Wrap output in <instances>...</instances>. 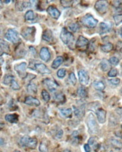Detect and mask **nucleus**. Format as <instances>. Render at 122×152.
I'll use <instances>...</instances> for the list:
<instances>
[{
	"label": "nucleus",
	"mask_w": 122,
	"mask_h": 152,
	"mask_svg": "<svg viewBox=\"0 0 122 152\" xmlns=\"http://www.w3.org/2000/svg\"><path fill=\"white\" fill-rule=\"evenodd\" d=\"M63 61H64V59H63L62 57H61V56H58L54 60V61L52 62V64L51 65V67L52 68H54V69H56L58 67H59L60 65L62 64Z\"/></svg>",
	"instance_id": "obj_22"
},
{
	"label": "nucleus",
	"mask_w": 122,
	"mask_h": 152,
	"mask_svg": "<svg viewBox=\"0 0 122 152\" xmlns=\"http://www.w3.org/2000/svg\"><path fill=\"white\" fill-rule=\"evenodd\" d=\"M95 137H90L89 139V140H88V145H94V143H95Z\"/></svg>",
	"instance_id": "obj_47"
},
{
	"label": "nucleus",
	"mask_w": 122,
	"mask_h": 152,
	"mask_svg": "<svg viewBox=\"0 0 122 152\" xmlns=\"http://www.w3.org/2000/svg\"><path fill=\"white\" fill-rule=\"evenodd\" d=\"M3 3V2H2L1 1H0V10H1L2 9V8H3V3Z\"/></svg>",
	"instance_id": "obj_51"
},
{
	"label": "nucleus",
	"mask_w": 122,
	"mask_h": 152,
	"mask_svg": "<svg viewBox=\"0 0 122 152\" xmlns=\"http://www.w3.org/2000/svg\"><path fill=\"white\" fill-rule=\"evenodd\" d=\"M78 79L79 82L82 86H86L89 82V76L88 72L84 70H80L78 72Z\"/></svg>",
	"instance_id": "obj_10"
},
{
	"label": "nucleus",
	"mask_w": 122,
	"mask_h": 152,
	"mask_svg": "<svg viewBox=\"0 0 122 152\" xmlns=\"http://www.w3.org/2000/svg\"><path fill=\"white\" fill-rule=\"evenodd\" d=\"M44 84L46 86L49 88V90L50 92H54L56 90L57 87L58 86V85L57 83H56V81H54V80L50 78H46L43 81Z\"/></svg>",
	"instance_id": "obj_12"
},
{
	"label": "nucleus",
	"mask_w": 122,
	"mask_h": 152,
	"mask_svg": "<svg viewBox=\"0 0 122 152\" xmlns=\"http://www.w3.org/2000/svg\"><path fill=\"white\" fill-rule=\"evenodd\" d=\"M87 126L89 132L91 134H97L99 131V127L96 118L92 114H90L87 118Z\"/></svg>",
	"instance_id": "obj_5"
},
{
	"label": "nucleus",
	"mask_w": 122,
	"mask_h": 152,
	"mask_svg": "<svg viewBox=\"0 0 122 152\" xmlns=\"http://www.w3.org/2000/svg\"><path fill=\"white\" fill-rule=\"evenodd\" d=\"M27 91H28L29 93L36 94L37 92V87L36 86V84H33V83L29 84L28 85V86H27Z\"/></svg>",
	"instance_id": "obj_32"
},
{
	"label": "nucleus",
	"mask_w": 122,
	"mask_h": 152,
	"mask_svg": "<svg viewBox=\"0 0 122 152\" xmlns=\"http://www.w3.org/2000/svg\"><path fill=\"white\" fill-rule=\"evenodd\" d=\"M36 17V15L34 13V11H32V10H29V11H27L25 15V19L26 21H33Z\"/></svg>",
	"instance_id": "obj_27"
},
{
	"label": "nucleus",
	"mask_w": 122,
	"mask_h": 152,
	"mask_svg": "<svg viewBox=\"0 0 122 152\" xmlns=\"http://www.w3.org/2000/svg\"><path fill=\"white\" fill-rule=\"evenodd\" d=\"M11 52L9 45L5 41L0 40V57L4 54H9Z\"/></svg>",
	"instance_id": "obj_14"
},
{
	"label": "nucleus",
	"mask_w": 122,
	"mask_h": 152,
	"mask_svg": "<svg viewBox=\"0 0 122 152\" xmlns=\"http://www.w3.org/2000/svg\"><path fill=\"white\" fill-rule=\"evenodd\" d=\"M61 41L71 49H73L74 43V37L72 33L69 32L66 28H62L60 35Z\"/></svg>",
	"instance_id": "obj_1"
},
{
	"label": "nucleus",
	"mask_w": 122,
	"mask_h": 152,
	"mask_svg": "<svg viewBox=\"0 0 122 152\" xmlns=\"http://www.w3.org/2000/svg\"><path fill=\"white\" fill-rule=\"evenodd\" d=\"M35 33H36V29L35 27H27L22 30L21 35L26 41L34 42L35 39Z\"/></svg>",
	"instance_id": "obj_4"
},
{
	"label": "nucleus",
	"mask_w": 122,
	"mask_h": 152,
	"mask_svg": "<svg viewBox=\"0 0 122 152\" xmlns=\"http://www.w3.org/2000/svg\"><path fill=\"white\" fill-rule=\"evenodd\" d=\"M101 50L104 53H109L113 50V45L111 43H107L106 44L101 46Z\"/></svg>",
	"instance_id": "obj_25"
},
{
	"label": "nucleus",
	"mask_w": 122,
	"mask_h": 152,
	"mask_svg": "<svg viewBox=\"0 0 122 152\" xmlns=\"http://www.w3.org/2000/svg\"><path fill=\"white\" fill-rule=\"evenodd\" d=\"M108 74L110 77H115L117 75V70L115 68H111L108 72Z\"/></svg>",
	"instance_id": "obj_42"
},
{
	"label": "nucleus",
	"mask_w": 122,
	"mask_h": 152,
	"mask_svg": "<svg viewBox=\"0 0 122 152\" xmlns=\"http://www.w3.org/2000/svg\"><path fill=\"white\" fill-rule=\"evenodd\" d=\"M38 143V141L35 137H30L28 136H24L21 138L19 141V145L24 147H27L30 149H35Z\"/></svg>",
	"instance_id": "obj_3"
},
{
	"label": "nucleus",
	"mask_w": 122,
	"mask_h": 152,
	"mask_svg": "<svg viewBox=\"0 0 122 152\" xmlns=\"http://www.w3.org/2000/svg\"><path fill=\"white\" fill-rule=\"evenodd\" d=\"M29 51H30V52L33 55H37V51H36V49H35V47H29Z\"/></svg>",
	"instance_id": "obj_46"
},
{
	"label": "nucleus",
	"mask_w": 122,
	"mask_h": 152,
	"mask_svg": "<svg viewBox=\"0 0 122 152\" xmlns=\"http://www.w3.org/2000/svg\"><path fill=\"white\" fill-rule=\"evenodd\" d=\"M69 80H70L71 84H72L73 85H75L76 83V76L74 72H71L69 74Z\"/></svg>",
	"instance_id": "obj_40"
},
{
	"label": "nucleus",
	"mask_w": 122,
	"mask_h": 152,
	"mask_svg": "<svg viewBox=\"0 0 122 152\" xmlns=\"http://www.w3.org/2000/svg\"><path fill=\"white\" fill-rule=\"evenodd\" d=\"M5 120H7L9 123H17L19 120V116L16 114H7L5 116Z\"/></svg>",
	"instance_id": "obj_21"
},
{
	"label": "nucleus",
	"mask_w": 122,
	"mask_h": 152,
	"mask_svg": "<svg viewBox=\"0 0 122 152\" xmlns=\"http://www.w3.org/2000/svg\"><path fill=\"white\" fill-rule=\"evenodd\" d=\"M109 7V3L105 0H99L96 2L94 8L96 11L100 14H105L108 11Z\"/></svg>",
	"instance_id": "obj_8"
},
{
	"label": "nucleus",
	"mask_w": 122,
	"mask_h": 152,
	"mask_svg": "<svg viewBox=\"0 0 122 152\" xmlns=\"http://www.w3.org/2000/svg\"><path fill=\"white\" fill-rule=\"evenodd\" d=\"M110 152H113V151H110Z\"/></svg>",
	"instance_id": "obj_55"
},
{
	"label": "nucleus",
	"mask_w": 122,
	"mask_h": 152,
	"mask_svg": "<svg viewBox=\"0 0 122 152\" xmlns=\"http://www.w3.org/2000/svg\"><path fill=\"white\" fill-rule=\"evenodd\" d=\"M84 149L86 152H90V151H91V148H90V145H88V143H86V144L84 145Z\"/></svg>",
	"instance_id": "obj_48"
},
{
	"label": "nucleus",
	"mask_w": 122,
	"mask_h": 152,
	"mask_svg": "<svg viewBox=\"0 0 122 152\" xmlns=\"http://www.w3.org/2000/svg\"><path fill=\"white\" fill-rule=\"evenodd\" d=\"M5 37L7 41H10L13 44H17V43H19L21 41L19 33L17 30L13 29H9L7 31L5 35Z\"/></svg>",
	"instance_id": "obj_7"
},
{
	"label": "nucleus",
	"mask_w": 122,
	"mask_h": 152,
	"mask_svg": "<svg viewBox=\"0 0 122 152\" xmlns=\"http://www.w3.org/2000/svg\"><path fill=\"white\" fill-rule=\"evenodd\" d=\"M29 68L37 71L38 73L42 74H49L51 73V71L48 68L47 66L45 64L41 63V62H30Z\"/></svg>",
	"instance_id": "obj_2"
},
{
	"label": "nucleus",
	"mask_w": 122,
	"mask_h": 152,
	"mask_svg": "<svg viewBox=\"0 0 122 152\" xmlns=\"http://www.w3.org/2000/svg\"><path fill=\"white\" fill-rule=\"evenodd\" d=\"M73 1H64V0H62L60 1V3L64 7H70L72 5Z\"/></svg>",
	"instance_id": "obj_38"
},
{
	"label": "nucleus",
	"mask_w": 122,
	"mask_h": 152,
	"mask_svg": "<svg viewBox=\"0 0 122 152\" xmlns=\"http://www.w3.org/2000/svg\"><path fill=\"white\" fill-rule=\"evenodd\" d=\"M21 3H19V2H17V3H16V8L19 11H23V10H25L27 8L31 7L32 6V3H31V1H21Z\"/></svg>",
	"instance_id": "obj_19"
},
{
	"label": "nucleus",
	"mask_w": 122,
	"mask_h": 152,
	"mask_svg": "<svg viewBox=\"0 0 122 152\" xmlns=\"http://www.w3.org/2000/svg\"><path fill=\"white\" fill-rule=\"evenodd\" d=\"M47 145L46 144V142L45 141H43V142L41 143V144L40 145V147H39V150L41 151V152H45L47 151Z\"/></svg>",
	"instance_id": "obj_41"
},
{
	"label": "nucleus",
	"mask_w": 122,
	"mask_h": 152,
	"mask_svg": "<svg viewBox=\"0 0 122 152\" xmlns=\"http://www.w3.org/2000/svg\"><path fill=\"white\" fill-rule=\"evenodd\" d=\"M92 86H93V87L96 89V90L100 91L104 90L105 88L104 83L102 82V81H98V80L94 81Z\"/></svg>",
	"instance_id": "obj_23"
},
{
	"label": "nucleus",
	"mask_w": 122,
	"mask_h": 152,
	"mask_svg": "<svg viewBox=\"0 0 122 152\" xmlns=\"http://www.w3.org/2000/svg\"><path fill=\"white\" fill-rule=\"evenodd\" d=\"M14 152H21V151H15Z\"/></svg>",
	"instance_id": "obj_53"
},
{
	"label": "nucleus",
	"mask_w": 122,
	"mask_h": 152,
	"mask_svg": "<svg viewBox=\"0 0 122 152\" xmlns=\"http://www.w3.org/2000/svg\"><path fill=\"white\" fill-rule=\"evenodd\" d=\"M14 69L17 72L18 75L21 78H25L27 75L26 69H27V63L25 62H23L21 63L16 64L14 66Z\"/></svg>",
	"instance_id": "obj_9"
},
{
	"label": "nucleus",
	"mask_w": 122,
	"mask_h": 152,
	"mask_svg": "<svg viewBox=\"0 0 122 152\" xmlns=\"http://www.w3.org/2000/svg\"><path fill=\"white\" fill-rule=\"evenodd\" d=\"M42 38L44 41H46L47 42H52L53 40V34H52V31L50 29L44 31L43 35H42Z\"/></svg>",
	"instance_id": "obj_20"
},
{
	"label": "nucleus",
	"mask_w": 122,
	"mask_h": 152,
	"mask_svg": "<svg viewBox=\"0 0 122 152\" xmlns=\"http://www.w3.org/2000/svg\"><path fill=\"white\" fill-rule=\"evenodd\" d=\"M113 5L115 9H117L118 10H120V11H121V1H113Z\"/></svg>",
	"instance_id": "obj_43"
},
{
	"label": "nucleus",
	"mask_w": 122,
	"mask_h": 152,
	"mask_svg": "<svg viewBox=\"0 0 122 152\" xmlns=\"http://www.w3.org/2000/svg\"><path fill=\"white\" fill-rule=\"evenodd\" d=\"M47 13L49 14V15L50 17H52L54 19H58L60 15V11H58L57 8L55 7L53 5L49 6V7L47 8Z\"/></svg>",
	"instance_id": "obj_13"
},
{
	"label": "nucleus",
	"mask_w": 122,
	"mask_h": 152,
	"mask_svg": "<svg viewBox=\"0 0 122 152\" xmlns=\"http://www.w3.org/2000/svg\"><path fill=\"white\" fill-rule=\"evenodd\" d=\"M39 55L40 58L45 62H48L50 59V53L47 47L41 48Z\"/></svg>",
	"instance_id": "obj_15"
},
{
	"label": "nucleus",
	"mask_w": 122,
	"mask_h": 152,
	"mask_svg": "<svg viewBox=\"0 0 122 152\" xmlns=\"http://www.w3.org/2000/svg\"><path fill=\"white\" fill-rule=\"evenodd\" d=\"M75 45L78 49H84L89 45V41L86 37H83L82 35H80Z\"/></svg>",
	"instance_id": "obj_11"
},
{
	"label": "nucleus",
	"mask_w": 122,
	"mask_h": 152,
	"mask_svg": "<svg viewBox=\"0 0 122 152\" xmlns=\"http://www.w3.org/2000/svg\"><path fill=\"white\" fill-rule=\"evenodd\" d=\"M60 112L62 115L65 118H70L72 114V110L71 108H67V109H62L60 110Z\"/></svg>",
	"instance_id": "obj_26"
},
{
	"label": "nucleus",
	"mask_w": 122,
	"mask_h": 152,
	"mask_svg": "<svg viewBox=\"0 0 122 152\" xmlns=\"http://www.w3.org/2000/svg\"><path fill=\"white\" fill-rule=\"evenodd\" d=\"M68 28L71 31H72L74 33H76L80 30V25L78 23H72L69 25Z\"/></svg>",
	"instance_id": "obj_30"
},
{
	"label": "nucleus",
	"mask_w": 122,
	"mask_h": 152,
	"mask_svg": "<svg viewBox=\"0 0 122 152\" xmlns=\"http://www.w3.org/2000/svg\"><path fill=\"white\" fill-rule=\"evenodd\" d=\"M99 33L100 35H104L107 33H109L111 29V25L108 23L102 22L99 25Z\"/></svg>",
	"instance_id": "obj_16"
},
{
	"label": "nucleus",
	"mask_w": 122,
	"mask_h": 152,
	"mask_svg": "<svg viewBox=\"0 0 122 152\" xmlns=\"http://www.w3.org/2000/svg\"><path fill=\"white\" fill-rule=\"evenodd\" d=\"M77 93L80 97L81 98H86L88 96V90L84 86L79 87L77 90Z\"/></svg>",
	"instance_id": "obj_28"
},
{
	"label": "nucleus",
	"mask_w": 122,
	"mask_h": 152,
	"mask_svg": "<svg viewBox=\"0 0 122 152\" xmlns=\"http://www.w3.org/2000/svg\"><path fill=\"white\" fill-rule=\"evenodd\" d=\"M80 21L83 25L88 28L96 27L98 23V21L89 13L86 14V15L82 17Z\"/></svg>",
	"instance_id": "obj_6"
},
{
	"label": "nucleus",
	"mask_w": 122,
	"mask_h": 152,
	"mask_svg": "<svg viewBox=\"0 0 122 152\" xmlns=\"http://www.w3.org/2000/svg\"><path fill=\"white\" fill-rule=\"evenodd\" d=\"M96 115H97L98 120L100 124H104L106 120V110L102 108L98 109L96 111Z\"/></svg>",
	"instance_id": "obj_17"
},
{
	"label": "nucleus",
	"mask_w": 122,
	"mask_h": 152,
	"mask_svg": "<svg viewBox=\"0 0 122 152\" xmlns=\"http://www.w3.org/2000/svg\"><path fill=\"white\" fill-rule=\"evenodd\" d=\"M0 19H1V15H0Z\"/></svg>",
	"instance_id": "obj_54"
},
{
	"label": "nucleus",
	"mask_w": 122,
	"mask_h": 152,
	"mask_svg": "<svg viewBox=\"0 0 122 152\" xmlns=\"http://www.w3.org/2000/svg\"><path fill=\"white\" fill-rule=\"evenodd\" d=\"M62 136H63V131L62 130H60L59 131H58L57 133H56V138L60 139V138H62Z\"/></svg>",
	"instance_id": "obj_45"
},
{
	"label": "nucleus",
	"mask_w": 122,
	"mask_h": 152,
	"mask_svg": "<svg viewBox=\"0 0 122 152\" xmlns=\"http://www.w3.org/2000/svg\"><path fill=\"white\" fill-rule=\"evenodd\" d=\"M54 100H55L56 102H59V103H63L64 102L66 99H65L64 95L62 93H58L57 94L54 95Z\"/></svg>",
	"instance_id": "obj_29"
},
{
	"label": "nucleus",
	"mask_w": 122,
	"mask_h": 152,
	"mask_svg": "<svg viewBox=\"0 0 122 152\" xmlns=\"http://www.w3.org/2000/svg\"><path fill=\"white\" fill-rule=\"evenodd\" d=\"M109 82H110L111 84L118 85L119 83H120V80H119V78H113L109 80Z\"/></svg>",
	"instance_id": "obj_44"
},
{
	"label": "nucleus",
	"mask_w": 122,
	"mask_h": 152,
	"mask_svg": "<svg viewBox=\"0 0 122 152\" xmlns=\"http://www.w3.org/2000/svg\"><path fill=\"white\" fill-rule=\"evenodd\" d=\"M9 86L11 88L14 90H17L20 89V86L18 84V83L17 82V81L15 80H13L11 82V84H9Z\"/></svg>",
	"instance_id": "obj_37"
},
{
	"label": "nucleus",
	"mask_w": 122,
	"mask_h": 152,
	"mask_svg": "<svg viewBox=\"0 0 122 152\" xmlns=\"http://www.w3.org/2000/svg\"><path fill=\"white\" fill-rule=\"evenodd\" d=\"M73 109H74V112L75 115L77 117H78L79 118H82L83 117L84 114V110H80L79 108H78L75 106H73Z\"/></svg>",
	"instance_id": "obj_33"
},
{
	"label": "nucleus",
	"mask_w": 122,
	"mask_h": 152,
	"mask_svg": "<svg viewBox=\"0 0 122 152\" xmlns=\"http://www.w3.org/2000/svg\"><path fill=\"white\" fill-rule=\"evenodd\" d=\"M10 1H10V0H8V1H5L4 2H5V3H9Z\"/></svg>",
	"instance_id": "obj_52"
},
{
	"label": "nucleus",
	"mask_w": 122,
	"mask_h": 152,
	"mask_svg": "<svg viewBox=\"0 0 122 152\" xmlns=\"http://www.w3.org/2000/svg\"><path fill=\"white\" fill-rule=\"evenodd\" d=\"M41 94H42V97H43V100L46 102H49L50 100V94L47 90H43Z\"/></svg>",
	"instance_id": "obj_35"
},
{
	"label": "nucleus",
	"mask_w": 122,
	"mask_h": 152,
	"mask_svg": "<svg viewBox=\"0 0 122 152\" xmlns=\"http://www.w3.org/2000/svg\"><path fill=\"white\" fill-rule=\"evenodd\" d=\"M4 125H5V124H4V122L2 121L1 119H0V130H1V129L3 128Z\"/></svg>",
	"instance_id": "obj_49"
},
{
	"label": "nucleus",
	"mask_w": 122,
	"mask_h": 152,
	"mask_svg": "<svg viewBox=\"0 0 122 152\" xmlns=\"http://www.w3.org/2000/svg\"><path fill=\"white\" fill-rule=\"evenodd\" d=\"M5 141H4V139L3 138H0V145H3Z\"/></svg>",
	"instance_id": "obj_50"
},
{
	"label": "nucleus",
	"mask_w": 122,
	"mask_h": 152,
	"mask_svg": "<svg viewBox=\"0 0 122 152\" xmlns=\"http://www.w3.org/2000/svg\"><path fill=\"white\" fill-rule=\"evenodd\" d=\"M15 80V77L12 75H10V74H7L4 77L3 79V84L5 85H9L11 84V82L13 80Z\"/></svg>",
	"instance_id": "obj_31"
},
{
	"label": "nucleus",
	"mask_w": 122,
	"mask_h": 152,
	"mask_svg": "<svg viewBox=\"0 0 122 152\" xmlns=\"http://www.w3.org/2000/svg\"><path fill=\"white\" fill-rule=\"evenodd\" d=\"M108 62H109V63L111 64V65L116 66L119 64V60L118 58H117L115 57H111L110 59H109Z\"/></svg>",
	"instance_id": "obj_36"
},
{
	"label": "nucleus",
	"mask_w": 122,
	"mask_h": 152,
	"mask_svg": "<svg viewBox=\"0 0 122 152\" xmlns=\"http://www.w3.org/2000/svg\"><path fill=\"white\" fill-rule=\"evenodd\" d=\"M66 70L65 69V68H60V69L58 70L57 72V76L60 78H64L65 75H66Z\"/></svg>",
	"instance_id": "obj_39"
},
{
	"label": "nucleus",
	"mask_w": 122,
	"mask_h": 152,
	"mask_svg": "<svg viewBox=\"0 0 122 152\" xmlns=\"http://www.w3.org/2000/svg\"><path fill=\"white\" fill-rule=\"evenodd\" d=\"M100 67L104 72L108 71L109 69L110 68V65L109 64L108 61H107L106 59H103L100 62Z\"/></svg>",
	"instance_id": "obj_24"
},
{
	"label": "nucleus",
	"mask_w": 122,
	"mask_h": 152,
	"mask_svg": "<svg viewBox=\"0 0 122 152\" xmlns=\"http://www.w3.org/2000/svg\"><path fill=\"white\" fill-rule=\"evenodd\" d=\"M24 103L26 104L27 105L30 106H39L41 104L40 101L39 100L31 96H29L25 98Z\"/></svg>",
	"instance_id": "obj_18"
},
{
	"label": "nucleus",
	"mask_w": 122,
	"mask_h": 152,
	"mask_svg": "<svg viewBox=\"0 0 122 152\" xmlns=\"http://www.w3.org/2000/svg\"><path fill=\"white\" fill-rule=\"evenodd\" d=\"M113 19H114L115 23L116 25H119V24L121 23L122 21V15L121 14H116L113 15Z\"/></svg>",
	"instance_id": "obj_34"
}]
</instances>
